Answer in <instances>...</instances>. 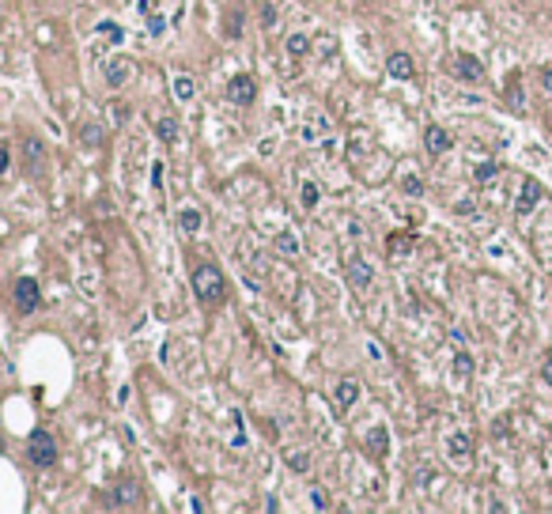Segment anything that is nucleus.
I'll return each mask as SVG.
<instances>
[{
	"label": "nucleus",
	"mask_w": 552,
	"mask_h": 514,
	"mask_svg": "<svg viewBox=\"0 0 552 514\" xmlns=\"http://www.w3.org/2000/svg\"><path fill=\"white\" fill-rule=\"evenodd\" d=\"M537 80H541V87H545V91L552 95V64H545V69L537 72Z\"/></svg>",
	"instance_id": "28"
},
{
	"label": "nucleus",
	"mask_w": 552,
	"mask_h": 514,
	"mask_svg": "<svg viewBox=\"0 0 552 514\" xmlns=\"http://www.w3.org/2000/svg\"><path fill=\"white\" fill-rule=\"evenodd\" d=\"M132 76V61H110L106 64V83L110 87H121Z\"/></svg>",
	"instance_id": "13"
},
{
	"label": "nucleus",
	"mask_w": 552,
	"mask_h": 514,
	"mask_svg": "<svg viewBox=\"0 0 552 514\" xmlns=\"http://www.w3.org/2000/svg\"><path fill=\"white\" fill-rule=\"evenodd\" d=\"M253 98H258V80H253L250 72H238L235 80L227 83V103H235V106H250Z\"/></svg>",
	"instance_id": "6"
},
{
	"label": "nucleus",
	"mask_w": 552,
	"mask_h": 514,
	"mask_svg": "<svg viewBox=\"0 0 552 514\" xmlns=\"http://www.w3.org/2000/svg\"><path fill=\"white\" fill-rule=\"evenodd\" d=\"M27 457H30V465H38V469L57 465V435H50L46 428H38L27 439Z\"/></svg>",
	"instance_id": "2"
},
{
	"label": "nucleus",
	"mask_w": 552,
	"mask_h": 514,
	"mask_svg": "<svg viewBox=\"0 0 552 514\" xmlns=\"http://www.w3.org/2000/svg\"><path fill=\"white\" fill-rule=\"evenodd\" d=\"M541 382H545V386H552V356L545 359V367H541Z\"/></svg>",
	"instance_id": "30"
},
{
	"label": "nucleus",
	"mask_w": 552,
	"mask_h": 514,
	"mask_svg": "<svg viewBox=\"0 0 552 514\" xmlns=\"http://www.w3.org/2000/svg\"><path fill=\"white\" fill-rule=\"evenodd\" d=\"M288 465L295 469V473H306V465H311V454H303V450H292V454H288Z\"/></svg>",
	"instance_id": "23"
},
{
	"label": "nucleus",
	"mask_w": 552,
	"mask_h": 514,
	"mask_svg": "<svg viewBox=\"0 0 552 514\" xmlns=\"http://www.w3.org/2000/svg\"><path fill=\"white\" fill-rule=\"evenodd\" d=\"M23 159L35 174H42L46 170V144H42L38 136H23Z\"/></svg>",
	"instance_id": "10"
},
{
	"label": "nucleus",
	"mask_w": 552,
	"mask_h": 514,
	"mask_svg": "<svg viewBox=\"0 0 552 514\" xmlns=\"http://www.w3.org/2000/svg\"><path fill=\"white\" fill-rule=\"evenodd\" d=\"M386 72L393 76V80H413L416 76V61H413V53H405V49H393L390 57H386Z\"/></svg>",
	"instance_id": "7"
},
{
	"label": "nucleus",
	"mask_w": 552,
	"mask_h": 514,
	"mask_svg": "<svg viewBox=\"0 0 552 514\" xmlns=\"http://www.w3.org/2000/svg\"><path fill=\"white\" fill-rule=\"evenodd\" d=\"M306 49H311V38L306 35H288V53L292 57H303Z\"/></svg>",
	"instance_id": "22"
},
{
	"label": "nucleus",
	"mask_w": 552,
	"mask_h": 514,
	"mask_svg": "<svg viewBox=\"0 0 552 514\" xmlns=\"http://www.w3.org/2000/svg\"><path fill=\"white\" fill-rule=\"evenodd\" d=\"M261 23H265V27H276V8H272V4H265V12H261Z\"/></svg>",
	"instance_id": "29"
},
{
	"label": "nucleus",
	"mask_w": 552,
	"mask_h": 514,
	"mask_svg": "<svg viewBox=\"0 0 552 514\" xmlns=\"http://www.w3.org/2000/svg\"><path fill=\"white\" fill-rule=\"evenodd\" d=\"M503 170V163H495V159H484V163H477L473 167V178L477 182H488V178H495V174Z\"/></svg>",
	"instance_id": "14"
},
{
	"label": "nucleus",
	"mask_w": 552,
	"mask_h": 514,
	"mask_svg": "<svg viewBox=\"0 0 552 514\" xmlns=\"http://www.w3.org/2000/svg\"><path fill=\"white\" fill-rule=\"evenodd\" d=\"M413 246H416L413 235H390V238H386V250H390V254H408Z\"/></svg>",
	"instance_id": "15"
},
{
	"label": "nucleus",
	"mask_w": 552,
	"mask_h": 514,
	"mask_svg": "<svg viewBox=\"0 0 552 514\" xmlns=\"http://www.w3.org/2000/svg\"><path fill=\"white\" fill-rule=\"evenodd\" d=\"M227 35H231V38H235V35H242V4L227 8Z\"/></svg>",
	"instance_id": "21"
},
{
	"label": "nucleus",
	"mask_w": 552,
	"mask_h": 514,
	"mask_svg": "<svg viewBox=\"0 0 552 514\" xmlns=\"http://www.w3.org/2000/svg\"><path fill=\"white\" fill-rule=\"evenodd\" d=\"M447 446H450V457H469V450H473L469 435H461V431H458V435H450V443H447Z\"/></svg>",
	"instance_id": "16"
},
{
	"label": "nucleus",
	"mask_w": 552,
	"mask_h": 514,
	"mask_svg": "<svg viewBox=\"0 0 552 514\" xmlns=\"http://www.w3.org/2000/svg\"><path fill=\"white\" fill-rule=\"evenodd\" d=\"M450 76L461 83H484V64H481V57H473V53H454V57H450Z\"/></svg>",
	"instance_id": "3"
},
{
	"label": "nucleus",
	"mask_w": 552,
	"mask_h": 514,
	"mask_svg": "<svg viewBox=\"0 0 552 514\" xmlns=\"http://www.w3.org/2000/svg\"><path fill=\"white\" fill-rule=\"evenodd\" d=\"M507 103H511V110L514 114H522L526 110V98H522V76L511 72V80H507Z\"/></svg>",
	"instance_id": "12"
},
{
	"label": "nucleus",
	"mask_w": 552,
	"mask_h": 514,
	"mask_svg": "<svg viewBox=\"0 0 552 514\" xmlns=\"http://www.w3.org/2000/svg\"><path fill=\"white\" fill-rule=\"evenodd\" d=\"M401 185H405V193H408V197H420V193H424V182L416 178V174H408V178H405Z\"/></svg>",
	"instance_id": "26"
},
{
	"label": "nucleus",
	"mask_w": 552,
	"mask_h": 514,
	"mask_svg": "<svg viewBox=\"0 0 552 514\" xmlns=\"http://www.w3.org/2000/svg\"><path fill=\"white\" fill-rule=\"evenodd\" d=\"M345 280H348L356 291H367L371 284H374V272H371V265H367L363 257H352L348 265H345Z\"/></svg>",
	"instance_id": "8"
},
{
	"label": "nucleus",
	"mask_w": 552,
	"mask_h": 514,
	"mask_svg": "<svg viewBox=\"0 0 552 514\" xmlns=\"http://www.w3.org/2000/svg\"><path fill=\"white\" fill-rule=\"evenodd\" d=\"M541 197H545V185H541L537 178H522V189H518V197H514V216L518 220H526V216L537 209Z\"/></svg>",
	"instance_id": "5"
},
{
	"label": "nucleus",
	"mask_w": 552,
	"mask_h": 514,
	"mask_svg": "<svg viewBox=\"0 0 552 514\" xmlns=\"http://www.w3.org/2000/svg\"><path fill=\"white\" fill-rule=\"evenodd\" d=\"M178 223H182V231H197V227H201V212H197V209H182L178 212Z\"/></svg>",
	"instance_id": "18"
},
{
	"label": "nucleus",
	"mask_w": 552,
	"mask_h": 514,
	"mask_svg": "<svg viewBox=\"0 0 552 514\" xmlns=\"http://www.w3.org/2000/svg\"><path fill=\"white\" fill-rule=\"evenodd\" d=\"M156 133H159V140H171L178 136V122H174V117H159V125H156Z\"/></svg>",
	"instance_id": "20"
},
{
	"label": "nucleus",
	"mask_w": 552,
	"mask_h": 514,
	"mask_svg": "<svg viewBox=\"0 0 552 514\" xmlns=\"http://www.w3.org/2000/svg\"><path fill=\"white\" fill-rule=\"evenodd\" d=\"M424 148L432 151V156H447V151L454 148V136H450L443 125H427L424 129Z\"/></svg>",
	"instance_id": "9"
},
{
	"label": "nucleus",
	"mask_w": 552,
	"mask_h": 514,
	"mask_svg": "<svg viewBox=\"0 0 552 514\" xmlns=\"http://www.w3.org/2000/svg\"><path fill=\"white\" fill-rule=\"evenodd\" d=\"M303 204H306V209H314V204H318V185L314 182H303Z\"/></svg>",
	"instance_id": "27"
},
{
	"label": "nucleus",
	"mask_w": 552,
	"mask_h": 514,
	"mask_svg": "<svg viewBox=\"0 0 552 514\" xmlns=\"http://www.w3.org/2000/svg\"><path fill=\"white\" fill-rule=\"evenodd\" d=\"M12 303H16V310L19 314H35L38 306H42V288H38V280H16V291H12Z\"/></svg>",
	"instance_id": "4"
},
{
	"label": "nucleus",
	"mask_w": 552,
	"mask_h": 514,
	"mask_svg": "<svg viewBox=\"0 0 552 514\" xmlns=\"http://www.w3.org/2000/svg\"><path fill=\"white\" fill-rule=\"evenodd\" d=\"M367 446L382 457V454H386V431H382V428H374V431H371V439H367Z\"/></svg>",
	"instance_id": "24"
},
{
	"label": "nucleus",
	"mask_w": 552,
	"mask_h": 514,
	"mask_svg": "<svg viewBox=\"0 0 552 514\" xmlns=\"http://www.w3.org/2000/svg\"><path fill=\"white\" fill-rule=\"evenodd\" d=\"M12 167V156H8V148H0V174Z\"/></svg>",
	"instance_id": "32"
},
{
	"label": "nucleus",
	"mask_w": 552,
	"mask_h": 514,
	"mask_svg": "<svg viewBox=\"0 0 552 514\" xmlns=\"http://www.w3.org/2000/svg\"><path fill=\"white\" fill-rule=\"evenodd\" d=\"M473 370H477V363H473V356H469V352H458V356H454V375L469 378Z\"/></svg>",
	"instance_id": "19"
},
{
	"label": "nucleus",
	"mask_w": 552,
	"mask_h": 514,
	"mask_svg": "<svg viewBox=\"0 0 552 514\" xmlns=\"http://www.w3.org/2000/svg\"><path fill=\"white\" fill-rule=\"evenodd\" d=\"M276 246L284 250V257H295V254H299V246H295L292 235H280V238H276Z\"/></svg>",
	"instance_id": "25"
},
{
	"label": "nucleus",
	"mask_w": 552,
	"mask_h": 514,
	"mask_svg": "<svg viewBox=\"0 0 552 514\" xmlns=\"http://www.w3.org/2000/svg\"><path fill=\"white\" fill-rule=\"evenodd\" d=\"M314 496V507H329V499H326V491H311Z\"/></svg>",
	"instance_id": "33"
},
{
	"label": "nucleus",
	"mask_w": 552,
	"mask_h": 514,
	"mask_svg": "<svg viewBox=\"0 0 552 514\" xmlns=\"http://www.w3.org/2000/svg\"><path fill=\"white\" fill-rule=\"evenodd\" d=\"M0 454H4V439H0Z\"/></svg>",
	"instance_id": "34"
},
{
	"label": "nucleus",
	"mask_w": 552,
	"mask_h": 514,
	"mask_svg": "<svg viewBox=\"0 0 552 514\" xmlns=\"http://www.w3.org/2000/svg\"><path fill=\"white\" fill-rule=\"evenodd\" d=\"M333 397H337V409H340V412H348L352 404L360 401V382H356V378H340V382H337V390H333Z\"/></svg>",
	"instance_id": "11"
},
{
	"label": "nucleus",
	"mask_w": 552,
	"mask_h": 514,
	"mask_svg": "<svg viewBox=\"0 0 552 514\" xmlns=\"http://www.w3.org/2000/svg\"><path fill=\"white\" fill-rule=\"evenodd\" d=\"M84 144H91V148L98 144V129H95V125H91V129H84Z\"/></svg>",
	"instance_id": "31"
},
{
	"label": "nucleus",
	"mask_w": 552,
	"mask_h": 514,
	"mask_svg": "<svg viewBox=\"0 0 552 514\" xmlns=\"http://www.w3.org/2000/svg\"><path fill=\"white\" fill-rule=\"evenodd\" d=\"M197 83L190 80V76H174V95H178V103H185V98H193Z\"/></svg>",
	"instance_id": "17"
},
{
	"label": "nucleus",
	"mask_w": 552,
	"mask_h": 514,
	"mask_svg": "<svg viewBox=\"0 0 552 514\" xmlns=\"http://www.w3.org/2000/svg\"><path fill=\"white\" fill-rule=\"evenodd\" d=\"M193 295H197V303L205 306V310H219V306L227 303V280H224V272H219V265H197L193 269Z\"/></svg>",
	"instance_id": "1"
}]
</instances>
